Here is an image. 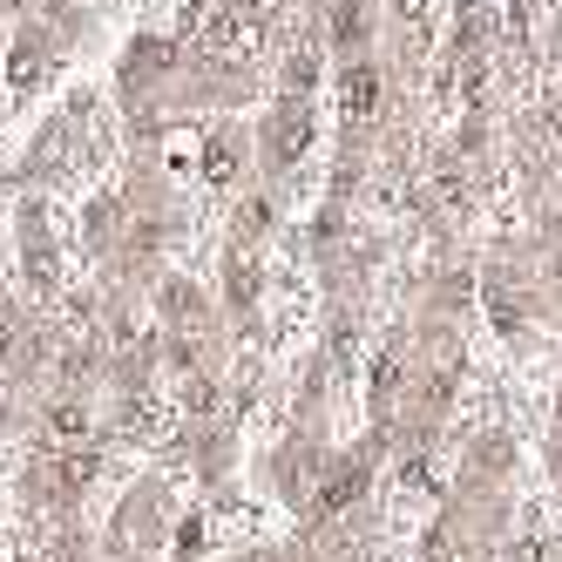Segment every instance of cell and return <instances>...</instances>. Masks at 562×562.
<instances>
[{"instance_id":"1","label":"cell","mask_w":562,"mask_h":562,"mask_svg":"<svg viewBox=\"0 0 562 562\" xmlns=\"http://www.w3.org/2000/svg\"><path fill=\"white\" fill-rule=\"evenodd\" d=\"M196 549H204V521H196V515H190V521H183V529H177V555L190 562Z\"/></svg>"},{"instance_id":"2","label":"cell","mask_w":562,"mask_h":562,"mask_svg":"<svg viewBox=\"0 0 562 562\" xmlns=\"http://www.w3.org/2000/svg\"><path fill=\"white\" fill-rule=\"evenodd\" d=\"M0 8H14V14H21V8H34V0H0Z\"/></svg>"}]
</instances>
